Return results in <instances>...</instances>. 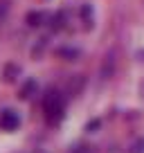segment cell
<instances>
[{
  "mask_svg": "<svg viewBox=\"0 0 144 153\" xmlns=\"http://www.w3.org/2000/svg\"><path fill=\"white\" fill-rule=\"evenodd\" d=\"M43 110H45V120H48L50 124L61 122V117H63V101H61V97H59L56 92H50V95L45 97V101H43Z\"/></svg>",
  "mask_w": 144,
  "mask_h": 153,
  "instance_id": "6da1fadb",
  "label": "cell"
},
{
  "mask_svg": "<svg viewBox=\"0 0 144 153\" xmlns=\"http://www.w3.org/2000/svg\"><path fill=\"white\" fill-rule=\"evenodd\" d=\"M20 120H18V115L14 113V110H5L2 113V117H0V128H5V131H14L18 128Z\"/></svg>",
  "mask_w": 144,
  "mask_h": 153,
  "instance_id": "7a4b0ae2",
  "label": "cell"
}]
</instances>
